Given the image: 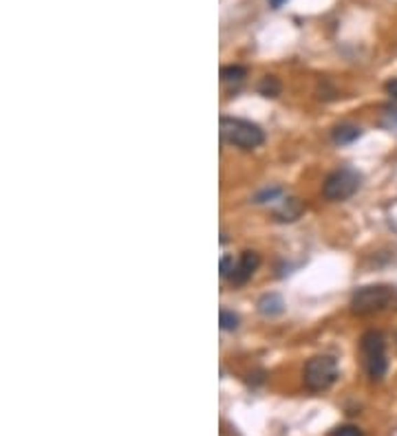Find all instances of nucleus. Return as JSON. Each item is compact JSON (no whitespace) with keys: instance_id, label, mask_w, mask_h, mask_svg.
<instances>
[{"instance_id":"obj_8","label":"nucleus","mask_w":397,"mask_h":436,"mask_svg":"<svg viewBox=\"0 0 397 436\" xmlns=\"http://www.w3.org/2000/svg\"><path fill=\"white\" fill-rule=\"evenodd\" d=\"M302 209H305V205H302L298 198H287L285 203H283V207H278L274 211V216L278 220H283V222L285 220H296L302 214Z\"/></svg>"},{"instance_id":"obj_12","label":"nucleus","mask_w":397,"mask_h":436,"mask_svg":"<svg viewBox=\"0 0 397 436\" xmlns=\"http://www.w3.org/2000/svg\"><path fill=\"white\" fill-rule=\"evenodd\" d=\"M221 328L223 331H236L238 328V315L234 311H227V308H221Z\"/></svg>"},{"instance_id":"obj_5","label":"nucleus","mask_w":397,"mask_h":436,"mask_svg":"<svg viewBox=\"0 0 397 436\" xmlns=\"http://www.w3.org/2000/svg\"><path fill=\"white\" fill-rule=\"evenodd\" d=\"M362 176L351 168H342L331 172L325 181V187H322V194H325L327 200H333V203H340V200L351 198L355 192L360 190Z\"/></svg>"},{"instance_id":"obj_9","label":"nucleus","mask_w":397,"mask_h":436,"mask_svg":"<svg viewBox=\"0 0 397 436\" xmlns=\"http://www.w3.org/2000/svg\"><path fill=\"white\" fill-rule=\"evenodd\" d=\"M362 135V130L358 126H338L336 130H333V141L336 144H351L355 141L358 137Z\"/></svg>"},{"instance_id":"obj_13","label":"nucleus","mask_w":397,"mask_h":436,"mask_svg":"<svg viewBox=\"0 0 397 436\" xmlns=\"http://www.w3.org/2000/svg\"><path fill=\"white\" fill-rule=\"evenodd\" d=\"M331 436H364L360 428H355V425H340V428L333 430Z\"/></svg>"},{"instance_id":"obj_15","label":"nucleus","mask_w":397,"mask_h":436,"mask_svg":"<svg viewBox=\"0 0 397 436\" xmlns=\"http://www.w3.org/2000/svg\"><path fill=\"white\" fill-rule=\"evenodd\" d=\"M386 93H389L393 100H397V78L386 84Z\"/></svg>"},{"instance_id":"obj_1","label":"nucleus","mask_w":397,"mask_h":436,"mask_svg":"<svg viewBox=\"0 0 397 436\" xmlns=\"http://www.w3.org/2000/svg\"><path fill=\"white\" fill-rule=\"evenodd\" d=\"M221 137L223 141L243 148V150H254L265 141V133L256 124L236 119V117H221Z\"/></svg>"},{"instance_id":"obj_6","label":"nucleus","mask_w":397,"mask_h":436,"mask_svg":"<svg viewBox=\"0 0 397 436\" xmlns=\"http://www.w3.org/2000/svg\"><path fill=\"white\" fill-rule=\"evenodd\" d=\"M258 264H260V256L256 251H243L241 260L236 262L232 275H229V282H232V284H245L249 278H252V273L258 269Z\"/></svg>"},{"instance_id":"obj_11","label":"nucleus","mask_w":397,"mask_h":436,"mask_svg":"<svg viewBox=\"0 0 397 436\" xmlns=\"http://www.w3.org/2000/svg\"><path fill=\"white\" fill-rule=\"evenodd\" d=\"M245 76H247V69H245V67H238V65L223 67V69H221V78H223L225 82H241Z\"/></svg>"},{"instance_id":"obj_3","label":"nucleus","mask_w":397,"mask_h":436,"mask_svg":"<svg viewBox=\"0 0 397 436\" xmlns=\"http://www.w3.org/2000/svg\"><path fill=\"white\" fill-rule=\"evenodd\" d=\"M395 302V291L391 286H362L351 297V311L355 315H373L386 311Z\"/></svg>"},{"instance_id":"obj_7","label":"nucleus","mask_w":397,"mask_h":436,"mask_svg":"<svg viewBox=\"0 0 397 436\" xmlns=\"http://www.w3.org/2000/svg\"><path fill=\"white\" fill-rule=\"evenodd\" d=\"M258 311L260 315H265V317H276L285 311V302H283V297L276 295V293H267L263 295L258 300Z\"/></svg>"},{"instance_id":"obj_2","label":"nucleus","mask_w":397,"mask_h":436,"mask_svg":"<svg viewBox=\"0 0 397 436\" xmlns=\"http://www.w3.org/2000/svg\"><path fill=\"white\" fill-rule=\"evenodd\" d=\"M360 350L364 357V368L373 381H382L386 370H389V359H386V337L380 331H367L360 339Z\"/></svg>"},{"instance_id":"obj_14","label":"nucleus","mask_w":397,"mask_h":436,"mask_svg":"<svg viewBox=\"0 0 397 436\" xmlns=\"http://www.w3.org/2000/svg\"><path fill=\"white\" fill-rule=\"evenodd\" d=\"M234 267H236V262H234L232 256H223L221 258V275H223V278H229L232 271H234Z\"/></svg>"},{"instance_id":"obj_4","label":"nucleus","mask_w":397,"mask_h":436,"mask_svg":"<svg viewBox=\"0 0 397 436\" xmlns=\"http://www.w3.org/2000/svg\"><path fill=\"white\" fill-rule=\"evenodd\" d=\"M338 379V364L336 359L329 355H318L311 357L305 366V386L311 392H322L329 390Z\"/></svg>"},{"instance_id":"obj_10","label":"nucleus","mask_w":397,"mask_h":436,"mask_svg":"<svg viewBox=\"0 0 397 436\" xmlns=\"http://www.w3.org/2000/svg\"><path fill=\"white\" fill-rule=\"evenodd\" d=\"M280 91H283V84H280V80L274 76L263 78V82L258 84V93L265 95V97H278Z\"/></svg>"}]
</instances>
